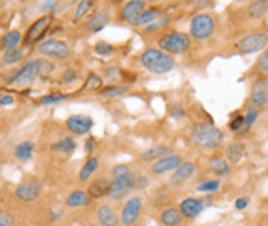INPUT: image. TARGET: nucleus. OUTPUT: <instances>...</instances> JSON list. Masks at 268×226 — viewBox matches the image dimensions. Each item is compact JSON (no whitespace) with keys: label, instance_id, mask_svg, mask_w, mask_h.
Listing matches in <instances>:
<instances>
[{"label":"nucleus","instance_id":"obj_26","mask_svg":"<svg viewBox=\"0 0 268 226\" xmlns=\"http://www.w3.org/2000/svg\"><path fill=\"white\" fill-rule=\"evenodd\" d=\"M33 150H35V144L30 142V140H25V142H20L19 145L15 147L14 155H15L17 160L27 162V160H30L33 157Z\"/></svg>","mask_w":268,"mask_h":226},{"label":"nucleus","instance_id":"obj_11","mask_svg":"<svg viewBox=\"0 0 268 226\" xmlns=\"http://www.w3.org/2000/svg\"><path fill=\"white\" fill-rule=\"evenodd\" d=\"M141 211H142V198L141 196H131V198L123 205V210H121L123 226H133L138 221Z\"/></svg>","mask_w":268,"mask_h":226},{"label":"nucleus","instance_id":"obj_10","mask_svg":"<svg viewBox=\"0 0 268 226\" xmlns=\"http://www.w3.org/2000/svg\"><path fill=\"white\" fill-rule=\"evenodd\" d=\"M146 12V2L144 0H129L123 5V9L119 10V20L123 24L134 25V22Z\"/></svg>","mask_w":268,"mask_h":226},{"label":"nucleus","instance_id":"obj_19","mask_svg":"<svg viewBox=\"0 0 268 226\" xmlns=\"http://www.w3.org/2000/svg\"><path fill=\"white\" fill-rule=\"evenodd\" d=\"M209 167H210V170H212L220 178L229 177V175L232 173V167H230L229 160H227L225 157H222V155L212 157L210 162H209Z\"/></svg>","mask_w":268,"mask_h":226},{"label":"nucleus","instance_id":"obj_45","mask_svg":"<svg viewBox=\"0 0 268 226\" xmlns=\"http://www.w3.org/2000/svg\"><path fill=\"white\" fill-rule=\"evenodd\" d=\"M61 80H63V83H73L76 80V71L75 68H68V70L63 71V75H61Z\"/></svg>","mask_w":268,"mask_h":226},{"label":"nucleus","instance_id":"obj_33","mask_svg":"<svg viewBox=\"0 0 268 226\" xmlns=\"http://www.w3.org/2000/svg\"><path fill=\"white\" fill-rule=\"evenodd\" d=\"M24 56H25V53L22 48L9 50V52L4 53L2 61H4V65H15V63H19V61L24 60Z\"/></svg>","mask_w":268,"mask_h":226},{"label":"nucleus","instance_id":"obj_5","mask_svg":"<svg viewBox=\"0 0 268 226\" xmlns=\"http://www.w3.org/2000/svg\"><path fill=\"white\" fill-rule=\"evenodd\" d=\"M215 30V22L212 15L209 14H199L191 22V35L196 40H207Z\"/></svg>","mask_w":268,"mask_h":226},{"label":"nucleus","instance_id":"obj_8","mask_svg":"<svg viewBox=\"0 0 268 226\" xmlns=\"http://www.w3.org/2000/svg\"><path fill=\"white\" fill-rule=\"evenodd\" d=\"M250 104L255 109L268 106V76H258L250 89Z\"/></svg>","mask_w":268,"mask_h":226},{"label":"nucleus","instance_id":"obj_32","mask_svg":"<svg viewBox=\"0 0 268 226\" xmlns=\"http://www.w3.org/2000/svg\"><path fill=\"white\" fill-rule=\"evenodd\" d=\"M95 4H96V0H79L75 9V19L79 20V19H83V17H86L88 14H91Z\"/></svg>","mask_w":268,"mask_h":226},{"label":"nucleus","instance_id":"obj_44","mask_svg":"<svg viewBox=\"0 0 268 226\" xmlns=\"http://www.w3.org/2000/svg\"><path fill=\"white\" fill-rule=\"evenodd\" d=\"M169 112H170V116H172L174 119H181V117L186 116L184 107H182L181 104H172V106L169 107Z\"/></svg>","mask_w":268,"mask_h":226},{"label":"nucleus","instance_id":"obj_27","mask_svg":"<svg viewBox=\"0 0 268 226\" xmlns=\"http://www.w3.org/2000/svg\"><path fill=\"white\" fill-rule=\"evenodd\" d=\"M22 42V33L19 30H12L9 33H5L4 38H2V47L5 52H9V50H15L19 48V45Z\"/></svg>","mask_w":268,"mask_h":226},{"label":"nucleus","instance_id":"obj_21","mask_svg":"<svg viewBox=\"0 0 268 226\" xmlns=\"http://www.w3.org/2000/svg\"><path fill=\"white\" fill-rule=\"evenodd\" d=\"M170 154H172V152H170V147L167 145H152V147H147V149L142 152L141 159L142 162H154V160L162 159V157H167Z\"/></svg>","mask_w":268,"mask_h":226},{"label":"nucleus","instance_id":"obj_12","mask_svg":"<svg viewBox=\"0 0 268 226\" xmlns=\"http://www.w3.org/2000/svg\"><path fill=\"white\" fill-rule=\"evenodd\" d=\"M37 76H38L37 60H30L19 70L17 76L14 78L12 84H15V86H19V88H28V86H32V84H33V81H35Z\"/></svg>","mask_w":268,"mask_h":226},{"label":"nucleus","instance_id":"obj_20","mask_svg":"<svg viewBox=\"0 0 268 226\" xmlns=\"http://www.w3.org/2000/svg\"><path fill=\"white\" fill-rule=\"evenodd\" d=\"M196 170H197V167H196V163H192V162H182V165L177 167L174 170L172 173V183H182V182H186V180H189L192 178L194 175H196Z\"/></svg>","mask_w":268,"mask_h":226},{"label":"nucleus","instance_id":"obj_6","mask_svg":"<svg viewBox=\"0 0 268 226\" xmlns=\"http://www.w3.org/2000/svg\"><path fill=\"white\" fill-rule=\"evenodd\" d=\"M38 53L43 55V56H47V58L66 60V58H70L71 50H70V47H68L65 42L51 38V40H45L42 45H40V47H38Z\"/></svg>","mask_w":268,"mask_h":226},{"label":"nucleus","instance_id":"obj_3","mask_svg":"<svg viewBox=\"0 0 268 226\" xmlns=\"http://www.w3.org/2000/svg\"><path fill=\"white\" fill-rule=\"evenodd\" d=\"M157 45H159V48L166 53L182 55L189 50L191 38H189V35H186V33H182V32H170V33H166V35H162L161 38H159Z\"/></svg>","mask_w":268,"mask_h":226},{"label":"nucleus","instance_id":"obj_35","mask_svg":"<svg viewBox=\"0 0 268 226\" xmlns=\"http://www.w3.org/2000/svg\"><path fill=\"white\" fill-rule=\"evenodd\" d=\"M258 109H255V107H248V111H247V116H245V124H243V127L240 129V132H238V135H243V134H247L250 129H252V126L255 124V121L258 119Z\"/></svg>","mask_w":268,"mask_h":226},{"label":"nucleus","instance_id":"obj_46","mask_svg":"<svg viewBox=\"0 0 268 226\" xmlns=\"http://www.w3.org/2000/svg\"><path fill=\"white\" fill-rule=\"evenodd\" d=\"M250 205V198L248 196H240V198L235 200V208L237 210H245Z\"/></svg>","mask_w":268,"mask_h":226},{"label":"nucleus","instance_id":"obj_18","mask_svg":"<svg viewBox=\"0 0 268 226\" xmlns=\"http://www.w3.org/2000/svg\"><path fill=\"white\" fill-rule=\"evenodd\" d=\"M204 206H205V203L201 200V198H186V200H182L181 203V211L182 214H184V218H196L199 216V214L202 213L204 210Z\"/></svg>","mask_w":268,"mask_h":226},{"label":"nucleus","instance_id":"obj_15","mask_svg":"<svg viewBox=\"0 0 268 226\" xmlns=\"http://www.w3.org/2000/svg\"><path fill=\"white\" fill-rule=\"evenodd\" d=\"M66 127L68 131L75 135H84L90 132V129L93 127V119L90 116H83V114H76L68 117L66 121Z\"/></svg>","mask_w":268,"mask_h":226},{"label":"nucleus","instance_id":"obj_9","mask_svg":"<svg viewBox=\"0 0 268 226\" xmlns=\"http://www.w3.org/2000/svg\"><path fill=\"white\" fill-rule=\"evenodd\" d=\"M50 25H51V17H50V15L40 17L38 20H35L30 27H28V30H27L25 37H24V45L30 47V45H33L35 42H38L40 38H42L45 33L48 32Z\"/></svg>","mask_w":268,"mask_h":226},{"label":"nucleus","instance_id":"obj_36","mask_svg":"<svg viewBox=\"0 0 268 226\" xmlns=\"http://www.w3.org/2000/svg\"><path fill=\"white\" fill-rule=\"evenodd\" d=\"M255 71L258 73L260 76H265L268 75V47L263 50V53L258 56V60H256L255 63Z\"/></svg>","mask_w":268,"mask_h":226},{"label":"nucleus","instance_id":"obj_23","mask_svg":"<svg viewBox=\"0 0 268 226\" xmlns=\"http://www.w3.org/2000/svg\"><path fill=\"white\" fill-rule=\"evenodd\" d=\"M91 203V195L86 193V191L83 190H75L71 191L70 195L66 196L65 200V205L70 206V208H81V206H88Z\"/></svg>","mask_w":268,"mask_h":226},{"label":"nucleus","instance_id":"obj_13","mask_svg":"<svg viewBox=\"0 0 268 226\" xmlns=\"http://www.w3.org/2000/svg\"><path fill=\"white\" fill-rule=\"evenodd\" d=\"M181 165H182V157L177 154H170L167 157H162V159L154 162L151 165V173L152 175H164L170 170H175V168Z\"/></svg>","mask_w":268,"mask_h":226},{"label":"nucleus","instance_id":"obj_2","mask_svg":"<svg viewBox=\"0 0 268 226\" xmlns=\"http://www.w3.org/2000/svg\"><path fill=\"white\" fill-rule=\"evenodd\" d=\"M141 63L154 75H166L174 68V58L169 53L157 48H147L141 55Z\"/></svg>","mask_w":268,"mask_h":226},{"label":"nucleus","instance_id":"obj_40","mask_svg":"<svg viewBox=\"0 0 268 226\" xmlns=\"http://www.w3.org/2000/svg\"><path fill=\"white\" fill-rule=\"evenodd\" d=\"M113 45H110L108 42H98L95 45V52L96 55H100V56H108V55H111L113 53Z\"/></svg>","mask_w":268,"mask_h":226},{"label":"nucleus","instance_id":"obj_47","mask_svg":"<svg viewBox=\"0 0 268 226\" xmlns=\"http://www.w3.org/2000/svg\"><path fill=\"white\" fill-rule=\"evenodd\" d=\"M14 103V98L12 96H7V94H2V98H0V106L2 107H7Z\"/></svg>","mask_w":268,"mask_h":226},{"label":"nucleus","instance_id":"obj_24","mask_svg":"<svg viewBox=\"0 0 268 226\" xmlns=\"http://www.w3.org/2000/svg\"><path fill=\"white\" fill-rule=\"evenodd\" d=\"M111 182L105 177L95 178L93 182L88 185V193L91 195V198H101V196L108 195V190H110Z\"/></svg>","mask_w":268,"mask_h":226},{"label":"nucleus","instance_id":"obj_39","mask_svg":"<svg viewBox=\"0 0 268 226\" xmlns=\"http://www.w3.org/2000/svg\"><path fill=\"white\" fill-rule=\"evenodd\" d=\"M220 188V180H207V182H202L197 186L199 191H204V193H214Z\"/></svg>","mask_w":268,"mask_h":226},{"label":"nucleus","instance_id":"obj_34","mask_svg":"<svg viewBox=\"0 0 268 226\" xmlns=\"http://www.w3.org/2000/svg\"><path fill=\"white\" fill-rule=\"evenodd\" d=\"M75 147H76L75 140L70 139V137H65V139H61L60 142H56V144L51 145V150L61 152V154H70V152L75 150Z\"/></svg>","mask_w":268,"mask_h":226},{"label":"nucleus","instance_id":"obj_37","mask_svg":"<svg viewBox=\"0 0 268 226\" xmlns=\"http://www.w3.org/2000/svg\"><path fill=\"white\" fill-rule=\"evenodd\" d=\"M37 65H38V76H42V78L51 75L55 70V65L51 63V61H48L47 58H38Z\"/></svg>","mask_w":268,"mask_h":226},{"label":"nucleus","instance_id":"obj_42","mask_svg":"<svg viewBox=\"0 0 268 226\" xmlns=\"http://www.w3.org/2000/svg\"><path fill=\"white\" fill-rule=\"evenodd\" d=\"M0 226H15L14 214L10 211H7V210L0 211Z\"/></svg>","mask_w":268,"mask_h":226},{"label":"nucleus","instance_id":"obj_4","mask_svg":"<svg viewBox=\"0 0 268 226\" xmlns=\"http://www.w3.org/2000/svg\"><path fill=\"white\" fill-rule=\"evenodd\" d=\"M266 47H268V35L261 32L250 33V35L243 37L242 40H238L235 45L237 52H240L243 55L261 52V50H265Z\"/></svg>","mask_w":268,"mask_h":226},{"label":"nucleus","instance_id":"obj_48","mask_svg":"<svg viewBox=\"0 0 268 226\" xmlns=\"http://www.w3.org/2000/svg\"><path fill=\"white\" fill-rule=\"evenodd\" d=\"M84 149H86L88 154H91V152H93V139H90V140H86V142H84Z\"/></svg>","mask_w":268,"mask_h":226},{"label":"nucleus","instance_id":"obj_16","mask_svg":"<svg viewBox=\"0 0 268 226\" xmlns=\"http://www.w3.org/2000/svg\"><path fill=\"white\" fill-rule=\"evenodd\" d=\"M96 218L101 226H118L121 221V214H118L115 208L108 203H103L96 208Z\"/></svg>","mask_w":268,"mask_h":226},{"label":"nucleus","instance_id":"obj_38","mask_svg":"<svg viewBox=\"0 0 268 226\" xmlns=\"http://www.w3.org/2000/svg\"><path fill=\"white\" fill-rule=\"evenodd\" d=\"M68 98V94L63 93H51L48 96H43V98L38 99L40 104H55V103H60V101H65Z\"/></svg>","mask_w":268,"mask_h":226},{"label":"nucleus","instance_id":"obj_41","mask_svg":"<svg viewBox=\"0 0 268 226\" xmlns=\"http://www.w3.org/2000/svg\"><path fill=\"white\" fill-rule=\"evenodd\" d=\"M243 124H245V116L237 114L235 117H232V121L229 122V129L235 132V134H238V132H240V129L243 127Z\"/></svg>","mask_w":268,"mask_h":226},{"label":"nucleus","instance_id":"obj_43","mask_svg":"<svg viewBox=\"0 0 268 226\" xmlns=\"http://www.w3.org/2000/svg\"><path fill=\"white\" fill-rule=\"evenodd\" d=\"M166 24H167L166 19H157L156 22H152V24L146 25L144 32H146V33H154V32H157V30H161V27H164Z\"/></svg>","mask_w":268,"mask_h":226},{"label":"nucleus","instance_id":"obj_17","mask_svg":"<svg viewBox=\"0 0 268 226\" xmlns=\"http://www.w3.org/2000/svg\"><path fill=\"white\" fill-rule=\"evenodd\" d=\"M159 223L162 226H182L184 224V214H182L181 208H164L161 214H159Z\"/></svg>","mask_w":268,"mask_h":226},{"label":"nucleus","instance_id":"obj_28","mask_svg":"<svg viewBox=\"0 0 268 226\" xmlns=\"http://www.w3.org/2000/svg\"><path fill=\"white\" fill-rule=\"evenodd\" d=\"M245 155V145L242 142H232L227 147V159L233 163H238Z\"/></svg>","mask_w":268,"mask_h":226},{"label":"nucleus","instance_id":"obj_30","mask_svg":"<svg viewBox=\"0 0 268 226\" xmlns=\"http://www.w3.org/2000/svg\"><path fill=\"white\" fill-rule=\"evenodd\" d=\"M157 19H161V10H159V9H149V10H146V12L142 14L138 20L134 22V25L136 27L149 25V24H152V22H156Z\"/></svg>","mask_w":268,"mask_h":226},{"label":"nucleus","instance_id":"obj_14","mask_svg":"<svg viewBox=\"0 0 268 226\" xmlns=\"http://www.w3.org/2000/svg\"><path fill=\"white\" fill-rule=\"evenodd\" d=\"M40 193H42V186L37 182H24L15 188V196L20 201H25V203H32L38 200Z\"/></svg>","mask_w":268,"mask_h":226},{"label":"nucleus","instance_id":"obj_31","mask_svg":"<svg viewBox=\"0 0 268 226\" xmlns=\"http://www.w3.org/2000/svg\"><path fill=\"white\" fill-rule=\"evenodd\" d=\"M129 91V86H119V84H115V86H106L100 89V94L103 98H119V96L126 94Z\"/></svg>","mask_w":268,"mask_h":226},{"label":"nucleus","instance_id":"obj_7","mask_svg":"<svg viewBox=\"0 0 268 226\" xmlns=\"http://www.w3.org/2000/svg\"><path fill=\"white\" fill-rule=\"evenodd\" d=\"M136 175H129L126 178H118V180H113L111 185H110V190H108V198L110 200H124L126 196L131 193V190L136 188Z\"/></svg>","mask_w":268,"mask_h":226},{"label":"nucleus","instance_id":"obj_22","mask_svg":"<svg viewBox=\"0 0 268 226\" xmlns=\"http://www.w3.org/2000/svg\"><path fill=\"white\" fill-rule=\"evenodd\" d=\"M108 22H110V12H108V10H101V12H96L86 22V25H84V28H86L90 33H96V32H100L101 28H105Z\"/></svg>","mask_w":268,"mask_h":226},{"label":"nucleus","instance_id":"obj_1","mask_svg":"<svg viewBox=\"0 0 268 226\" xmlns=\"http://www.w3.org/2000/svg\"><path fill=\"white\" fill-rule=\"evenodd\" d=\"M191 137L194 140V144H197L201 149H207V150L219 149L224 144V132L210 122L196 124L191 131Z\"/></svg>","mask_w":268,"mask_h":226},{"label":"nucleus","instance_id":"obj_25","mask_svg":"<svg viewBox=\"0 0 268 226\" xmlns=\"http://www.w3.org/2000/svg\"><path fill=\"white\" fill-rule=\"evenodd\" d=\"M247 14L250 19L260 20L268 14V0H253L247 7Z\"/></svg>","mask_w":268,"mask_h":226},{"label":"nucleus","instance_id":"obj_29","mask_svg":"<svg viewBox=\"0 0 268 226\" xmlns=\"http://www.w3.org/2000/svg\"><path fill=\"white\" fill-rule=\"evenodd\" d=\"M96 168H98V159L96 157H90L81 167V170H79V182H88V178L93 177Z\"/></svg>","mask_w":268,"mask_h":226}]
</instances>
